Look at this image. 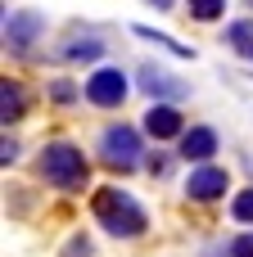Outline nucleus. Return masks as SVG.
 <instances>
[{
  "mask_svg": "<svg viewBox=\"0 0 253 257\" xmlns=\"http://www.w3.org/2000/svg\"><path fill=\"white\" fill-rule=\"evenodd\" d=\"M91 208H95V221H100L109 235H118V239H136V235H145V226H149L145 208H140L127 190H100V194L91 199Z\"/></svg>",
  "mask_w": 253,
  "mask_h": 257,
  "instance_id": "1",
  "label": "nucleus"
},
{
  "mask_svg": "<svg viewBox=\"0 0 253 257\" xmlns=\"http://www.w3.org/2000/svg\"><path fill=\"white\" fill-rule=\"evenodd\" d=\"M41 176L54 185V190H81L86 185V176H91V167H86V154L77 149V145H68V140H54V145H45V154H41Z\"/></svg>",
  "mask_w": 253,
  "mask_h": 257,
  "instance_id": "2",
  "label": "nucleus"
},
{
  "mask_svg": "<svg viewBox=\"0 0 253 257\" xmlns=\"http://www.w3.org/2000/svg\"><path fill=\"white\" fill-rule=\"evenodd\" d=\"M100 158L109 163V167H118V172H131L136 163H140V136L131 131V126H104L100 131Z\"/></svg>",
  "mask_w": 253,
  "mask_h": 257,
  "instance_id": "3",
  "label": "nucleus"
},
{
  "mask_svg": "<svg viewBox=\"0 0 253 257\" xmlns=\"http://www.w3.org/2000/svg\"><path fill=\"white\" fill-rule=\"evenodd\" d=\"M41 36H45V14L41 9H14V14H5V50L27 54Z\"/></svg>",
  "mask_w": 253,
  "mask_h": 257,
  "instance_id": "4",
  "label": "nucleus"
},
{
  "mask_svg": "<svg viewBox=\"0 0 253 257\" xmlns=\"http://www.w3.org/2000/svg\"><path fill=\"white\" fill-rule=\"evenodd\" d=\"M127 72L122 68H95L91 77H86V99L95 104V108H118L122 99H127Z\"/></svg>",
  "mask_w": 253,
  "mask_h": 257,
  "instance_id": "5",
  "label": "nucleus"
},
{
  "mask_svg": "<svg viewBox=\"0 0 253 257\" xmlns=\"http://www.w3.org/2000/svg\"><path fill=\"white\" fill-rule=\"evenodd\" d=\"M140 90L149 95V99H167V104H177V99H186L190 95V86L186 81H177L172 72H163V68H154V63H140Z\"/></svg>",
  "mask_w": 253,
  "mask_h": 257,
  "instance_id": "6",
  "label": "nucleus"
},
{
  "mask_svg": "<svg viewBox=\"0 0 253 257\" xmlns=\"http://www.w3.org/2000/svg\"><path fill=\"white\" fill-rule=\"evenodd\" d=\"M226 185H231V176H226L222 167H199V172H190L186 194H190L195 203H213V199H222V194H226Z\"/></svg>",
  "mask_w": 253,
  "mask_h": 257,
  "instance_id": "7",
  "label": "nucleus"
},
{
  "mask_svg": "<svg viewBox=\"0 0 253 257\" xmlns=\"http://www.w3.org/2000/svg\"><path fill=\"white\" fill-rule=\"evenodd\" d=\"M145 131H149L154 140H172V136H186L177 104H154V108L145 113Z\"/></svg>",
  "mask_w": 253,
  "mask_h": 257,
  "instance_id": "8",
  "label": "nucleus"
},
{
  "mask_svg": "<svg viewBox=\"0 0 253 257\" xmlns=\"http://www.w3.org/2000/svg\"><path fill=\"white\" fill-rule=\"evenodd\" d=\"M213 154H217V131L213 126H190L181 136V158L186 163H208Z\"/></svg>",
  "mask_w": 253,
  "mask_h": 257,
  "instance_id": "9",
  "label": "nucleus"
},
{
  "mask_svg": "<svg viewBox=\"0 0 253 257\" xmlns=\"http://www.w3.org/2000/svg\"><path fill=\"white\" fill-rule=\"evenodd\" d=\"M23 113H27V95H23V86H18V81H9V77H5V81H0V122H5V126H14Z\"/></svg>",
  "mask_w": 253,
  "mask_h": 257,
  "instance_id": "10",
  "label": "nucleus"
},
{
  "mask_svg": "<svg viewBox=\"0 0 253 257\" xmlns=\"http://www.w3.org/2000/svg\"><path fill=\"white\" fill-rule=\"evenodd\" d=\"M136 36H145V41H154V45H163V50H172L177 59H195V45H181V41H172V36H163V32H154V27H136Z\"/></svg>",
  "mask_w": 253,
  "mask_h": 257,
  "instance_id": "11",
  "label": "nucleus"
},
{
  "mask_svg": "<svg viewBox=\"0 0 253 257\" xmlns=\"http://www.w3.org/2000/svg\"><path fill=\"white\" fill-rule=\"evenodd\" d=\"M226 45L240 50V54H249L253 50V23H231L226 27Z\"/></svg>",
  "mask_w": 253,
  "mask_h": 257,
  "instance_id": "12",
  "label": "nucleus"
},
{
  "mask_svg": "<svg viewBox=\"0 0 253 257\" xmlns=\"http://www.w3.org/2000/svg\"><path fill=\"white\" fill-rule=\"evenodd\" d=\"M186 5H190V18H199V23H217L226 9V0H186Z\"/></svg>",
  "mask_w": 253,
  "mask_h": 257,
  "instance_id": "13",
  "label": "nucleus"
},
{
  "mask_svg": "<svg viewBox=\"0 0 253 257\" xmlns=\"http://www.w3.org/2000/svg\"><path fill=\"white\" fill-rule=\"evenodd\" d=\"M104 54V45L95 41V36H86V41H72V45H63V59H100Z\"/></svg>",
  "mask_w": 253,
  "mask_h": 257,
  "instance_id": "14",
  "label": "nucleus"
},
{
  "mask_svg": "<svg viewBox=\"0 0 253 257\" xmlns=\"http://www.w3.org/2000/svg\"><path fill=\"white\" fill-rule=\"evenodd\" d=\"M231 217L244 221V226H253V190H240V194L231 199Z\"/></svg>",
  "mask_w": 253,
  "mask_h": 257,
  "instance_id": "15",
  "label": "nucleus"
},
{
  "mask_svg": "<svg viewBox=\"0 0 253 257\" xmlns=\"http://www.w3.org/2000/svg\"><path fill=\"white\" fill-rule=\"evenodd\" d=\"M77 95H81V90H77L72 81H63V77H59V81H50V99H54V104H72Z\"/></svg>",
  "mask_w": 253,
  "mask_h": 257,
  "instance_id": "16",
  "label": "nucleus"
},
{
  "mask_svg": "<svg viewBox=\"0 0 253 257\" xmlns=\"http://www.w3.org/2000/svg\"><path fill=\"white\" fill-rule=\"evenodd\" d=\"M91 253H95L91 239H86V235H72V239L63 244V253H59V257H91Z\"/></svg>",
  "mask_w": 253,
  "mask_h": 257,
  "instance_id": "17",
  "label": "nucleus"
},
{
  "mask_svg": "<svg viewBox=\"0 0 253 257\" xmlns=\"http://www.w3.org/2000/svg\"><path fill=\"white\" fill-rule=\"evenodd\" d=\"M231 257H253V235H240V239H231Z\"/></svg>",
  "mask_w": 253,
  "mask_h": 257,
  "instance_id": "18",
  "label": "nucleus"
},
{
  "mask_svg": "<svg viewBox=\"0 0 253 257\" xmlns=\"http://www.w3.org/2000/svg\"><path fill=\"white\" fill-rule=\"evenodd\" d=\"M14 158H18V145H14V140H9V136H5V145H0V163H5V167H9V163H14Z\"/></svg>",
  "mask_w": 253,
  "mask_h": 257,
  "instance_id": "19",
  "label": "nucleus"
},
{
  "mask_svg": "<svg viewBox=\"0 0 253 257\" xmlns=\"http://www.w3.org/2000/svg\"><path fill=\"white\" fill-rule=\"evenodd\" d=\"M149 5H154V9H172V0H149Z\"/></svg>",
  "mask_w": 253,
  "mask_h": 257,
  "instance_id": "20",
  "label": "nucleus"
},
{
  "mask_svg": "<svg viewBox=\"0 0 253 257\" xmlns=\"http://www.w3.org/2000/svg\"><path fill=\"white\" fill-rule=\"evenodd\" d=\"M249 59H253V50H249Z\"/></svg>",
  "mask_w": 253,
  "mask_h": 257,
  "instance_id": "21",
  "label": "nucleus"
}]
</instances>
